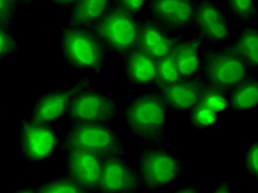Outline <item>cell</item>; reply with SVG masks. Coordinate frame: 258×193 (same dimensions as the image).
<instances>
[{
  "mask_svg": "<svg viewBox=\"0 0 258 193\" xmlns=\"http://www.w3.org/2000/svg\"><path fill=\"white\" fill-rule=\"evenodd\" d=\"M238 53L253 71L258 69V28L254 26H243L232 40Z\"/></svg>",
  "mask_w": 258,
  "mask_h": 193,
  "instance_id": "obj_20",
  "label": "cell"
},
{
  "mask_svg": "<svg viewBox=\"0 0 258 193\" xmlns=\"http://www.w3.org/2000/svg\"><path fill=\"white\" fill-rule=\"evenodd\" d=\"M186 115L191 126L198 131L213 130L219 125V115L201 104L197 105Z\"/></svg>",
  "mask_w": 258,
  "mask_h": 193,
  "instance_id": "obj_24",
  "label": "cell"
},
{
  "mask_svg": "<svg viewBox=\"0 0 258 193\" xmlns=\"http://www.w3.org/2000/svg\"><path fill=\"white\" fill-rule=\"evenodd\" d=\"M115 0H78L69 8L67 25L93 28L106 15Z\"/></svg>",
  "mask_w": 258,
  "mask_h": 193,
  "instance_id": "obj_18",
  "label": "cell"
},
{
  "mask_svg": "<svg viewBox=\"0 0 258 193\" xmlns=\"http://www.w3.org/2000/svg\"><path fill=\"white\" fill-rule=\"evenodd\" d=\"M0 108H2V102H0Z\"/></svg>",
  "mask_w": 258,
  "mask_h": 193,
  "instance_id": "obj_34",
  "label": "cell"
},
{
  "mask_svg": "<svg viewBox=\"0 0 258 193\" xmlns=\"http://www.w3.org/2000/svg\"><path fill=\"white\" fill-rule=\"evenodd\" d=\"M234 191L235 190H234L230 181L223 180L218 185H215V188H213L210 192L211 193H233Z\"/></svg>",
  "mask_w": 258,
  "mask_h": 193,
  "instance_id": "obj_30",
  "label": "cell"
},
{
  "mask_svg": "<svg viewBox=\"0 0 258 193\" xmlns=\"http://www.w3.org/2000/svg\"><path fill=\"white\" fill-rule=\"evenodd\" d=\"M142 183L128 155L104 158L101 182L97 193L142 192Z\"/></svg>",
  "mask_w": 258,
  "mask_h": 193,
  "instance_id": "obj_12",
  "label": "cell"
},
{
  "mask_svg": "<svg viewBox=\"0 0 258 193\" xmlns=\"http://www.w3.org/2000/svg\"><path fill=\"white\" fill-rule=\"evenodd\" d=\"M228 107L236 113H247L258 106V78L251 75L227 92Z\"/></svg>",
  "mask_w": 258,
  "mask_h": 193,
  "instance_id": "obj_19",
  "label": "cell"
},
{
  "mask_svg": "<svg viewBox=\"0 0 258 193\" xmlns=\"http://www.w3.org/2000/svg\"><path fill=\"white\" fill-rule=\"evenodd\" d=\"M51 4H53L57 7H64V8H70L73 6L78 0H49Z\"/></svg>",
  "mask_w": 258,
  "mask_h": 193,
  "instance_id": "obj_32",
  "label": "cell"
},
{
  "mask_svg": "<svg viewBox=\"0 0 258 193\" xmlns=\"http://www.w3.org/2000/svg\"><path fill=\"white\" fill-rule=\"evenodd\" d=\"M254 75L232 41L215 46H204L202 51L201 78L207 84L226 92Z\"/></svg>",
  "mask_w": 258,
  "mask_h": 193,
  "instance_id": "obj_4",
  "label": "cell"
},
{
  "mask_svg": "<svg viewBox=\"0 0 258 193\" xmlns=\"http://www.w3.org/2000/svg\"><path fill=\"white\" fill-rule=\"evenodd\" d=\"M225 7L227 13L243 26L250 25L258 16L257 0H225Z\"/></svg>",
  "mask_w": 258,
  "mask_h": 193,
  "instance_id": "obj_22",
  "label": "cell"
},
{
  "mask_svg": "<svg viewBox=\"0 0 258 193\" xmlns=\"http://www.w3.org/2000/svg\"><path fill=\"white\" fill-rule=\"evenodd\" d=\"M122 74L133 86H152L157 77V60L137 46L120 57Z\"/></svg>",
  "mask_w": 258,
  "mask_h": 193,
  "instance_id": "obj_16",
  "label": "cell"
},
{
  "mask_svg": "<svg viewBox=\"0 0 258 193\" xmlns=\"http://www.w3.org/2000/svg\"><path fill=\"white\" fill-rule=\"evenodd\" d=\"M58 46L63 63L69 70L103 74L109 52L91 28L66 23L58 33Z\"/></svg>",
  "mask_w": 258,
  "mask_h": 193,
  "instance_id": "obj_2",
  "label": "cell"
},
{
  "mask_svg": "<svg viewBox=\"0 0 258 193\" xmlns=\"http://www.w3.org/2000/svg\"><path fill=\"white\" fill-rule=\"evenodd\" d=\"M175 193H199L201 192V189L199 188V185L197 184H187V185H182L180 188H177L174 190Z\"/></svg>",
  "mask_w": 258,
  "mask_h": 193,
  "instance_id": "obj_31",
  "label": "cell"
},
{
  "mask_svg": "<svg viewBox=\"0 0 258 193\" xmlns=\"http://www.w3.org/2000/svg\"><path fill=\"white\" fill-rule=\"evenodd\" d=\"M169 109L158 92L145 90L121 107L120 116L131 136L140 145H167Z\"/></svg>",
  "mask_w": 258,
  "mask_h": 193,
  "instance_id": "obj_1",
  "label": "cell"
},
{
  "mask_svg": "<svg viewBox=\"0 0 258 193\" xmlns=\"http://www.w3.org/2000/svg\"><path fill=\"white\" fill-rule=\"evenodd\" d=\"M204 46H219L232 37L231 22L214 0H196L192 32Z\"/></svg>",
  "mask_w": 258,
  "mask_h": 193,
  "instance_id": "obj_9",
  "label": "cell"
},
{
  "mask_svg": "<svg viewBox=\"0 0 258 193\" xmlns=\"http://www.w3.org/2000/svg\"><path fill=\"white\" fill-rule=\"evenodd\" d=\"M180 75L171 54L157 58V77L152 87H161L180 80Z\"/></svg>",
  "mask_w": 258,
  "mask_h": 193,
  "instance_id": "obj_25",
  "label": "cell"
},
{
  "mask_svg": "<svg viewBox=\"0 0 258 193\" xmlns=\"http://www.w3.org/2000/svg\"><path fill=\"white\" fill-rule=\"evenodd\" d=\"M17 11H18L17 0H0V23L13 28Z\"/></svg>",
  "mask_w": 258,
  "mask_h": 193,
  "instance_id": "obj_28",
  "label": "cell"
},
{
  "mask_svg": "<svg viewBox=\"0 0 258 193\" xmlns=\"http://www.w3.org/2000/svg\"><path fill=\"white\" fill-rule=\"evenodd\" d=\"M148 0H115V4L129 14L139 16L147 6Z\"/></svg>",
  "mask_w": 258,
  "mask_h": 193,
  "instance_id": "obj_29",
  "label": "cell"
},
{
  "mask_svg": "<svg viewBox=\"0 0 258 193\" xmlns=\"http://www.w3.org/2000/svg\"><path fill=\"white\" fill-rule=\"evenodd\" d=\"M145 192L161 190L182 177L184 165L167 145H140L134 162Z\"/></svg>",
  "mask_w": 258,
  "mask_h": 193,
  "instance_id": "obj_3",
  "label": "cell"
},
{
  "mask_svg": "<svg viewBox=\"0 0 258 193\" xmlns=\"http://www.w3.org/2000/svg\"><path fill=\"white\" fill-rule=\"evenodd\" d=\"M173 37L147 15L140 18L138 46L156 60L171 53Z\"/></svg>",
  "mask_w": 258,
  "mask_h": 193,
  "instance_id": "obj_17",
  "label": "cell"
},
{
  "mask_svg": "<svg viewBox=\"0 0 258 193\" xmlns=\"http://www.w3.org/2000/svg\"><path fill=\"white\" fill-rule=\"evenodd\" d=\"M139 22V16L129 14L114 3L106 15L91 29L109 54L121 57L138 46Z\"/></svg>",
  "mask_w": 258,
  "mask_h": 193,
  "instance_id": "obj_7",
  "label": "cell"
},
{
  "mask_svg": "<svg viewBox=\"0 0 258 193\" xmlns=\"http://www.w3.org/2000/svg\"><path fill=\"white\" fill-rule=\"evenodd\" d=\"M15 191L23 193H87L83 186L64 172L58 177L46 179L32 188L25 186Z\"/></svg>",
  "mask_w": 258,
  "mask_h": 193,
  "instance_id": "obj_21",
  "label": "cell"
},
{
  "mask_svg": "<svg viewBox=\"0 0 258 193\" xmlns=\"http://www.w3.org/2000/svg\"><path fill=\"white\" fill-rule=\"evenodd\" d=\"M147 15L172 37L192 32L196 0H148Z\"/></svg>",
  "mask_w": 258,
  "mask_h": 193,
  "instance_id": "obj_10",
  "label": "cell"
},
{
  "mask_svg": "<svg viewBox=\"0 0 258 193\" xmlns=\"http://www.w3.org/2000/svg\"><path fill=\"white\" fill-rule=\"evenodd\" d=\"M204 86L202 78H186L154 89L165 102L169 112L186 114L200 104Z\"/></svg>",
  "mask_w": 258,
  "mask_h": 193,
  "instance_id": "obj_14",
  "label": "cell"
},
{
  "mask_svg": "<svg viewBox=\"0 0 258 193\" xmlns=\"http://www.w3.org/2000/svg\"><path fill=\"white\" fill-rule=\"evenodd\" d=\"M121 106L113 96L94 87L82 89L72 99L66 119L73 124H113L120 116Z\"/></svg>",
  "mask_w": 258,
  "mask_h": 193,
  "instance_id": "obj_8",
  "label": "cell"
},
{
  "mask_svg": "<svg viewBox=\"0 0 258 193\" xmlns=\"http://www.w3.org/2000/svg\"><path fill=\"white\" fill-rule=\"evenodd\" d=\"M17 140L22 160L37 165L61 154L63 137L54 124H46L23 116L17 126Z\"/></svg>",
  "mask_w": 258,
  "mask_h": 193,
  "instance_id": "obj_5",
  "label": "cell"
},
{
  "mask_svg": "<svg viewBox=\"0 0 258 193\" xmlns=\"http://www.w3.org/2000/svg\"><path fill=\"white\" fill-rule=\"evenodd\" d=\"M21 49L20 41L15 36L13 28L0 23V64L14 54L19 53Z\"/></svg>",
  "mask_w": 258,
  "mask_h": 193,
  "instance_id": "obj_26",
  "label": "cell"
},
{
  "mask_svg": "<svg viewBox=\"0 0 258 193\" xmlns=\"http://www.w3.org/2000/svg\"><path fill=\"white\" fill-rule=\"evenodd\" d=\"M93 84L90 78L83 77L76 80L71 85L56 87L44 91L34 98L29 116L32 119L46 124L55 122L66 118L68 109L72 99L84 87Z\"/></svg>",
  "mask_w": 258,
  "mask_h": 193,
  "instance_id": "obj_11",
  "label": "cell"
},
{
  "mask_svg": "<svg viewBox=\"0 0 258 193\" xmlns=\"http://www.w3.org/2000/svg\"><path fill=\"white\" fill-rule=\"evenodd\" d=\"M63 153L66 155L64 173L83 186L87 193H97L104 157L79 148H67Z\"/></svg>",
  "mask_w": 258,
  "mask_h": 193,
  "instance_id": "obj_13",
  "label": "cell"
},
{
  "mask_svg": "<svg viewBox=\"0 0 258 193\" xmlns=\"http://www.w3.org/2000/svg\"><path fill=\"white\" fill-rule=\"evenodd\" d=\"M200 104L213 110L218 115L224 114L230 110L227 101V92L207 83L204 86Z\"/></svg>",
  "mask_w": 258,
  "mask_h": 193,
  "instance_id": "obj_23",
  "label": "cell"
},
{
  "mask_svg": "<svg viewBox=\"0 0 258 193\" xmlns=\"http://www.w3.org/2000/svg\"><path fill=\"white\" fill-rule=\"evenodd\" d=\"M62 137L64 149H84L104 158L128 155L125 138L113 124L69 125Z\"/></svg>",
  "mask_w": 258,
  "mask_h": 193,
  "instance_id": "obj_6",
  "label": "cell"
},
{
  "mask_svg": "<svg viewBox=\"0 0 258 193\" xmlns=\"http://www.w3.org/2000/svg\"><path fill=\"white\" fill-rule=\"evenodd\" d=\"M204 45L192 33L173 37L171 56L181 79L201 78Z\"/></svg>",
  "mask_w": 258,
  "mask_h": 193,
  "instance_id": "obj_15",
  "label": "cell"
},
{
  "mask_svg": "<svg viewBox=\"0 0 258 193\" xmlns=\"http://www.w3.org/2000/svg\"><path fill=\"white\" fill-rule=\"evenodd\" d=\"M245 172L254 180H258V144L250 142L245 150Z\"/></svg>",
  "mask_w": 258,
  "mask_h": 193,
  "instance_id": "obj_27",
  "label": "cell"
},
{
  "mask_svg": "<svg viewBox=\"0 0 258 193\" xmlns=\"http://www.w3.org/2000/svg\"><path fill=\"white\" fill-rule=\"evenodd\" d=\"M39 2V0H17V5H18V10H23L28 7H30L34 3Z\"/></svg>",
  "mask_w": 258,
  "mask_h": 193,
  "instance_id": "obj_33",
  "label": "cell"
}]
</instances>
